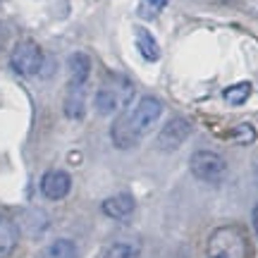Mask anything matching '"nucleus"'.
<instances>
[{
    "instance_id": "obj_1",
    "label": "nucleus",
    "mask_w": 258,
    "mask_h": 258,
    "mask_svg": "<svg viewBox=\"0 0 258 258\" xmlns=\"http://www.w3.org/2000/svg\"><path fill=\"white\" fill-rule=\"evenodd\" d=\"M163 110L165 108L156 96H144L134 108L122 110L110 127V139L115 148H120V151L134 148L158 124V120L163 117Z\"/></svg>"
},
{
    "instance_id": "obj_2",
    "label": "nucleus",
    "mask_w": 258,
    "mask_h": 258,
    "mask_svg": "<svg viewBox=\"0 0 258 258\" xmlns=\"http://www.w3.org/2000/svg\"><path fill=\"white\" fill-rule=\"evenodd\" d=\"M249 234L237 225H222L208 234L206 241V256L208 258H251Z\"/></svg>"
},
{
    "instance_id": "obj_3",
    "label": "nucleus",
    "mask_w": 258,
    "mask_h": 258,
    "mask_svg": "<svg viewBox=\"0 0 258 258\" xmlns=\"http://www.w3.org/2000/svg\"><path fill=\"white\" fill-rule=\"evenodd\" d=\"M134 98V84L120 72H110L101 82L96 98H93V108L98 115H112L117 110H124Z\"/></svg>"
},
{
    "instance_id": "obj_4",
    "label": "nucleus",
    "mask_w": 258,
    "mask_h": 258,
    "mask_svg": "<svg viewBox=\"0 0 258 258\" xmlns=\"http://www.w3.org/2000/svg\"><path fill=\"white\" fill-rule=\"evenodd\" d=\"M189 170L196 179H201L206 184H220L227 175V163L215 151H196L189 158Z\"/></svg>"
},
{
    "instance_id": "obj_5",
    "label": "nucleus",
    "mask_w": 258,
    "mask_h": 258,
    "mask_svg": "<svg viewBox=\"0 0 258 258\" xmlns=\"http://www.w3.org/2000/svg\"><path fill=\"white\" fill-rule=\"evenodd\" d=\"M10 67L22 77H34L43 67V50L38 48L36 41H19L10 53Z\"/></svg>"
},
{
    "instance_id": "obj_6",
    "label": "nucleus",
    "mask_w": 258,
    "mask_h": 258,
    "mask_svg": "<svg viewBox=\"0 0 258 258\" xmlns=\"http://www.w3.org/2000/svg\"><path fill=\"white\" fill-rule=\"evenodd\" d=\"M189 137H191V122L184 120V117H172L160 129L156 144L160 151H177Z\"/></svg>"
},
{
    "instance_id": "obj_7",
    "label": "nucleus",
    "mask_w": 258,
    "mask_h": 258,
    "mask_svg": "<svg viewBox=\"0 0 258 258\" xmlns=\"http://www.w3.org/2000/svg\"><path fill=\"white\" fill-rule=\"evenodd\" d=\"M72 189V177L64 170H48L46 175L41 177V194L50 199V201H60L64 199Z\"/></svg>"
},
{
    "instance_id": "obj_8",
    "label": "nucleus",
    "mask_w": 258,
    "mask_h": 258,
    "mask_svg": "<svg viewBox=\"0 0 258 258\" xmlns=\"http://www.w3.org/2000/svg\"><path fill=\"white\" fill-rule=\"evenodd\" d=\"M101 211L112 220H127V218H132V213L137 211V201H134L132 194H115V196H108L101 203Z\"/></svg>"
},
{
    "instance_id": "obj_9",
    "label": "nucleus",
    "mask_w": 258,
    "mask_h": 258,
    "mask_svg": "<svg viewBox=\"0 0 258 258\" xmlns=\"http://www.w3.org/2000/svg\"><path fill=\"white\" fill-rule=\"evenodd\" d=\"M67 72H70V79H67L70 86H86L89 77H91V57L82 50L72 53L67 60Z\"/></svg>"
},
{
    "instance_id": "obj_10",
    "label": "nucleus",
    "mask_w": 258,
    "mask_h": 258,
    "mask_svg": "<svg viewBox=\"0 0 258 258\" xmlns=\"http://www.w3.org/2000/svg\"><path fill=\"white\" fill-rule=\"evenodd\" d=\"M86 86H70L67 84V96H64V115L70 120H82L86 110Z\"/></svg>"
},
{
    "instance_id": "obj_11",
    "label": "nucleus",
    "mask_w": 258,
    "mask_h": 258,
    "mask_svg": "<svg viewBox=\"0 0 258 258\" xmlns=\"http://www.w3.org/2000/svg\"><path fill=\"white\" fill-rule=\"evenodd\" d=\"M19 241V227L17 222L8 218V215H0V258L10 256Z\"/></svg>"
},
{
    "instance_id": "obj_12",
    "label": "nucleus",
    "mask_w": 258,
    "mask_h": 258,
    "mask_svg": "<svg viewBox=\"0 0 258 258\" xmlns=\"http://www.w3.org/2000/svg\"><path fill=\"white\" fill-rule=\"evenodd\" d=\"M134 43H137V50L141 53V57L148 60V62H156L158 57H160V46H158V41L153 38V34L146 31V29L139 27L134 31Z\"/></svg>"
},
{
    "instance_id": "obj_13",
    "label": "nucleus",
    "mask_w": 258,
    "mask_h": 258,
    "mask_svg": "<svg viewBox=\"0 0 258 258\" xmlns=\"http://www.w3.org/2000/svg\"><path fill=\"white\" fill-rule=\"evenodd\" d=\"M41 258H79V251L72 239H55L46 246Z\"/></svg>"
},
{
    "instance_id": "obj_14",
    "label": "nucleus",
    "mask_w": 258,
    "mask_h": 258,
    "mask_svg": "<svg viewBox=\"0 0 258 258\" xmlns=\"http://www.w3.org/2000/svg\"><path fill=\"white\" fill-rule=\"evenodd\" d=\"M251 91H253V86L249 82H239L234 86H230V89H225V101L230 105H241V103L249 101Z\"/></svg>"
},
{
    "instance_id": "obj_15",
    "label": "nucleus",
    "mask_w": 258,
    "mask_h": 258,
    "mask_svg": "<svg viewBox=\"0 0 258 258\" xmlns=\"http://www.w3.org/2000/svg\"><path fill=\"white\" fill-rule=\"evenodd\" d=\"M139 253H141V249L134 241H115L103 258H139Z\"/></svg>"
},
{
    "instance_id": "obj_16",
    "label": "nucleus",
    "mask_w": 258,
    "mask_h": 258,
    "mask_svg": "<svg viewBox=\"0 0 258 258\" xmlns=\"http://www.w3.org/2000/svg\"><path fill=\"white\" fill-rule=\"evenodd\" d=\"M170 3V0H141V5H139V15L146 19H153L158 17L163 10H165V5Z\"/></svg>"
},
{
    "instance_id": "obj_17",
    "label": "nucleus",
    "mask_w": 258,
    "mask_h": 258,
    "mask_svg": "<svg viewBox=\"0 0 258 258\" xmlns=\"http://www.w3.org/2000/svg\"><path fill=\"white\" fill-rule=\"evenodd\" d=\"M232 137H234V141H239V144H253L256 141V129L251 127V124H237V127L232 129Z\"/></svg>"
},
{
    "instance_id": "obj_18",
    "label": "nucleus",
    "mask_w": 258,
    "mask_h": 258,
    "mask_svg": "<svg viewBox=\"0 0 258 258\" xmlns=\"http://www.w3.org/2000/svg\"><path fill=\"white\" fill-rule=\"evenodd\" d=\"M8 27H5V24H3V22H0V48L5 46V43H8Z\"/></svg>"
},
{
    "instance_id": "obj_19",
    "label": "nucleus",
    "mask_w": 258,
    "mask_h": 258,
    "mask_svg": "<svg viewBox=\"0 0 258 258\" xmlns=\"http://www.w3.org/2000/svg\"><path fill=\"white\" fill-rule=\"evenodd\" d=\"M251 220H253V230H256V237H258V203L253 206V215H251Z\"/></svg>"
},
{
    "instance_id": "obj_20",
    "label": "nucleus",
    "mask_w": 258,
    "mask_h": 258,
    "mask_svg": "<svg viewBox=\"0 0 258 258\" xmlns=\"http://www.w3.org/2000/svg\"><path fill=\"white\" fill-rule=\"evenodd\" d=\"M256 182H258V167H256Z\"/></svg>"
}]
</instances>
